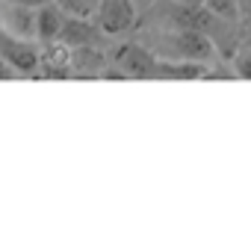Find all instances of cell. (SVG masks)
<instances>
[{
    "instance_id": "1",
    "label": "cell",
    "mask_w": 251,
    "mask_h": 233,
    "mask_svg": "<svg viewBox=\"0 0 251 233\" xmlns=\"http://www.w3.org/2000/svg\"><path fill=\"white\" fill-rule=\"evenodd\" d=\"M163 50H172L169 59H189V62H213L216 59V45L207 33L198 30H175L172 39L163 42Z\"/></svg>"
},
{
    "instance_id": "2",
    "label": "cell",
    "mask_w": 251,
    "mask_h": 233,
    "mask_svg": "<svg viewBox=\"0 0 251 233\" xmlns=\"http://www.w3.org/2000/svg\"><path fill=\"white\" fill-rule=\"evenodd\" d=\"M95 24L103 36H121L136 27V0H100L95 9Z\"/></svg>"
},
{
    "instance_id": "3",
    "label": "cell",
    "mask_w": 251,
    "mask_h": 233,
    "mask_svg": "<svg viewBox=\"0 0 251 233\" xmlns=\"http://www.w3.org/2000/svg\"><path fill=\"white\" fill-rule=\"evenodd\" d=\"M115 65L127 80H154V68H157V53H151L142 45H121L115 50Z\"/></svg>"
},
{
    "instance_id": "4",
    "label": "cell",
    "mask_w": 251,
    "mask_h": 233,
    "mask_svg": "<svg viewBox=\"0 0 251 233\" xmlns=\"http://www.w3.org/2000/svg\"><path fill=\"white\" fill-rule=\"evenodd\" d=\"M0 56L15 68V74H36L39 71V47L33 39H18L0 30Z\"/></svg>"
},
{
    "instance_id": "5",
    "label": "cell",
    "mask_w": 251,
    "mask_h": 233,
    "mask_svg": "<svg viewBox=\"0 0 251 233\" xmlns=\"http://www.w3.org/2000/svg\"><path fill=\"white\" fill-rule=\"evenodd\" d=\"M39 71L50 80H68L71 77V47L56 42H48L45 50H39Z\"/></svg>"
},
{
    "instance_id": "6",
    "label": "cell",
    "mask_w": 251,
    "mask_h": 233,
    "mask_svg": "<svg viewBox=\"0 0 251 233\" xmlns=\"http://www.w3.org/2000/svg\"><path fill=\"white\" fill-rule=\"evenodd\" d=\"M100 30L95 21L89 18H77V15H65L62 18V30H59V42L68 47H83V45H98L100 42Z\"/></svg>"
},
{
    "instance_id": "7",
    "label": "cell",
    "mask_w": 251,
    "mask_h": 233,
    "mask_svg": "<svg viewBox=\"0 0 251 233\" xmlns=\"http://www.w3.org/2000/svg\"><path fill=\"white\" fill-rule=\"evenodd\" d=\"M210 71L204 62H189V59H157L154 80H204Z\"/></svg>"
},
{
    "instance_id": "8",
    "label": "cell",
    "mask_w": 251,
    "mask_h": 233,
    "mask_svg": "<svg viewBox=\"0 0 251 233\" xmlns=\"http://www.w3.org/2000/svg\"><path fill=\"white\" fill-rule=\"evenodd\" d=\"M103 65H106V59L98 50V45L71 47V77H80V80L98 77V74H103Z\"/></svg>"
},
{
    "instance_id": "9",
    "label": "cell",
    "mask_w": 251,
    "mask_h": 233,
    "mask_svg": "<svg viewBox=\"0 0 251 233\" xmlns=\"http://www.w3.org/2000/svg\"><path fill=\"white\" fill-rule=\"evenodd\" d=\"M62 18H65V12L53 3V0L42 3V6L36 9V39H39L42 45L56 42V39H59V30H62Z\"/></svg>"
},
{
    "instance_id": "10",
    "label": "cell",
    "mask_w": 251,
    "mask_h": 233,
    "mask_svg": "<svg viewBox=\"0 0 251 233\" xmlns=\"http://www.w3.org/2000/svg\"><path fill=\"white\" fill-rule=\"evenodd\" d=\"M0 24H6V33L9 36H18V39H36V9L33 6H9L6 15L0 18Z\"/></svg>"
},
{
    "instance_id": "11",
    "label": "cell",
    "mask_w": 251,
    "mask_h": 233,
    "mask_svg": "<svg viewBox=\"0 0 251 233\" xmlns=\"http://www.w3.org/2000/svg\"><path fill=\"white\" fill-rule=\"evenodd\" d=\"M204 6L222 21H239V0H204Z\"/></svg>"
},
{
    "instance_id": "12",
    "label": "cell",
    "mask_w": 251,
    "mask_h": 233,
    "mask_svg": "<svg viewBox=\"0 0 251 233\" xmlns=\"http://www.w3.org/2000/svg\"><path fill=\"white\" fill-rule=\"evenodd\" d=\"M233 71H236V77L251 80V47H239V50H236V56H233Z\"/></svg>"
},
{
    "instance_id": "13",
    "label": "cell",
    "mask_w": 251,
    "mask_h": 233,
    "mask_svg": "<svg viewBox=\"0 0 251 233\" xmlns=\"http://www.w3.org/2000/svg\"><path fill=\"white\" fill-rule=\"evenodd\" d=\"M239 21L245 30H251V0H239Z\"/></svg>"
},
{
    "instance_id": "14",
    "label": "cell",
    "mask_w": 251,
    "mask_h": 233,
    "mask_svg": "<svg viewBox=\"0 0 251 233\" xmlns=\"http://www.w3.org/2000/svg\"><path fill=\"white\" fill-rule=\"evenodd\" d=\"M0 80H15V68L3 62V56H0Z\"/></svg>"
},
{
    "instance_id": "15",
    "label": "cell",
    "mask_w": 251,
    "mask_h": 233,
    "mask_svg": "<svg viewBox=\"0 0 251 233\" xmlns=\"http://www.w3.org/2000/svg\"><path fill=\"white\" fill-rule=\"evenodd\" d=\"M6 3H15V6H33V9H39L42 3H48V0H6Z\"/></svg>"
},
{
    "instance_id": "16",
    "label": "cell",
    "mask_w": 251,
    "mask_h": 233,
    "mask_svg": "<svg viewBox=\"0 0 251 233\" xmlns=\"http://www.w3.org/2000/svg\"><path fill=\"white\" fill-rule=\"evenodd\" d=\"M172 3H186V6H201L204 0H172Z\"/></svg>"
},
{
    "instance_id": "17",
    "label": "cell",
    "mask_w": 251,
    "mask_h": 233,
    "mask_svg": "<svg viewBox=\"0 0 251 233\" xmlns=\"http://www.w3.org/2000/svg\"><path fill=\"white\" fill-rule=\"evenodd\" d=\"M145 3H151V0H145Z\"/></svg>"
}]
</instances>
